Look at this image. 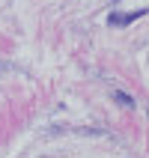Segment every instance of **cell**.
<instances>
[{
	"label": "cell",
	"instance_id": "6da1fadb",
	"mask_svg": "<svg viewBox=\"0 0 149 158\" xmlns=\"http://www.w3.org/2000/svg\"><path fill=\"white\" fill-rule=\"evenodd\" d=\"M143 12L137 9V12H128V15H110V24H131L134 18H140Z\"/></svg>",
	"mask_w": 149,
	"mask_h": 158
}]
</instances>
